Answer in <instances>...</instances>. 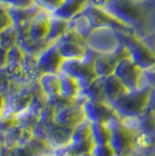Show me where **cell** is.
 <instances>
[{
	"label": "cell",
	"mask_w": 155,
	"mask_h": 156,
	"mask_svg": "<svg viewBox=\"0 0 155 156\" xmlns=\"http://www.w3.org/2000/svg\"><path fill=\"white\" fill-rule=\"evenodd\" d=\"M90 4L106 9L136 34L143 36L142 30L146 27L147 14L142 2L136 0H90Z\"/></svg>",
	"instance_id": "6da1fadb"
},
{
	"label": "cell",
	"mask_w": 155,
	"mask_h": 156,
	"mask_svg": "<svg viewBox=\"0 0 155 156\" xmlns=\"http://www.w3.org/2000/svg\"><path fill=\"white\" fill-rule=\"evenodd\" d=\"M152 94L153 86L147 84L135 91L127 92L110 104L117 110L118 114H121L124 117H140L150 101Z\"/></svg>",
	"instance_id": "7a4b0ae2"
},
{
	"label": "cell",
	"mask_w": 155,
	"mask_h": 156,
	"mask_svg": "<svg viewBox=\"0 0 155 156\" xmlns=\"http://www.w3.org/2000/svg\"><path fill=\"white\" fill-rule=\"evenodd\" d=\"M120 39L127 47L129 57L134 61L143 71L155 68V54L147 42L136 33H120Z\"/></svg>",
	"instance_id": "3957f363"
},
{
	"label": "cell",
	"mask_w": 155,
	"mask_h": 156,
	"mask_svg": "<svg viewBox=\"0 0 155 156\" xmlns=\"http://www.w3.org/2000/svg\"><path fill=\"white\" fill-rule=\"evenodd\" d=\"M96 55L97 52L90 49L84 58L64 59L61 71H64L71 75L72 77H75L81 84L82 89H84L92 80H95L98 77L95 71V66H93Z\"/></svg>",
	"instance_id": "277c9868"
},
{
	"label": "cell",
	"mask_w": 155,
	"mask_h": 156,
	"mask_svg": "<svg viewBox=\"0 0 155 156\" xmlns=\"http://www.w3.org/2000/svg\"><path fill=\"white\" fill-rule=\"evenodd\" d=\"M106 126L111 128V139L110 146L118 156H127L129 151H132L134 147V137L136 133L135 130H132L125 127L120 120L117 118L106 122Z\"/></svg>",
	"instance_id": "5b68a950"
},
{
	"label": "cell",
	"mask_w": 155,
	"mask_h": 156,
	"mask_svg": "<svg viewBox=\"0 0 155 156\" xmlns=\"http://www.w3.org/2000/svg\"><path fill=\"white\" fill-rule=\"evenodd\" d=\"M86 43L91 50L98 54L113 52L121 43L120 32L107 27L92 29L86 36Z\"/></svg>",
	"instance_id": "8992f818"
},
{
	"label": "cell",
	"mask_w": 155,
	"mask_h": 156,
	"mask_svg": "<svg viewBox=\"0 0 155 156\" xmlns=\"http://www.w3.org/2000/svg\"><path fill=\"white\" fill-rule=\"evenodd\" d=\"M83 13L89 21L91 30L96 29V28L107 27V28H112V29L120 33H135L131 27L125 25L124 22H121L119 19H117L116 16H113L110 12H107L106 9H104L102 7L89 4L85 7Z\"/></svg>",
	"instance_id": "52a82bcc"
},
{
	"label": "cell",
	"mask_w": 155,
	"mask_h": 156,
	"mask_svg": "<svg viewBox=\"0 0 155 156\" xmlns=\"http://www.w3.org/2000/svg\"><path fill=\"white\" fill-rule=\"evenodd\" d=\"M59 51L64 59H81L88 55L90 48L88 47L86 39L69 27L68 32L56 41Z\"/></svg>",
	"instance_id": "ba28073f"
},
{
	"label": "cell",
	"mask_w": 155,
	"mask_h": 156,
	"mask_svg": "<svg viewBox=\"0 0 155 156\" xmlns=\"http://www.w3.org/2000/svg\"><path fill=\"white\" fill-rule=\"evenodd\" d=\"M117 77L123 82L129 91H135L142 87L143 70L129 56L120 59L113 72Z\"/></svg>",
	"instance_id": "9c48e42d"
},
{
	"label": "cell",
	"mask_w": 155,
	"mask_h": 156,
	"mask_svg": "<svg viewBox=\"0 0 155 156\" xmlns=\"http://www.w3.org/2000/svg\"><path fill=\"white\" fill-rule=\"evenodd\" d=\"M109 101H95V100H85L83 103V110L85 118L90 122H109L110 120L118 118V112L114 111L112 105L106 104Z\"/></svg>",
	"instance_id": "30bf717a"
},
{
	"label": "cell",
	"mask_w": 155,
	"mask_h": 156,
	"mask_svg": "<svg viewBox=\"0 0 155 156\" xmlns=\"http://www.w3.org/2000/svg\"><path fill=\"white\" fill-rule=\"evenodd\" d=\"M63 62L64 57L62 56L56 42L50 44L38 56V68L41 76L43 73H59Z\"/></svg>",
	"instance_id": "8fae6325"
},
{
	"label": "cell",
	"mask_w": 155,
	"mask_h": 156,
	"mask_svg": "<svg viewBox=\"0 0 155 156\" xmlns=\"http://www.w3.org/2000/svg\"><path fill=\"white\" fill-rule=\"evenodd\" d=\"M25 55H26V52L19 46H15L8 49L5 69L13 83H22V84L27 83L26 77H25V70H23Z\"/></svg>",
	"instance_id": "7c38bea8"
},
{
	"label": "cell",
	"mask_w": 155,
	"mask_h": 156,
	"mask_svg": "<svg viewBox=\"0 0 155 156\" xmlns=\"http://www.w3.org/2000/svg\"><path fill=\"white\" fill-rule=\"evenodd\" d=\"M86 118H85V113L83 110V105L72 104L56 111L54 121L61 126L76 128Z\"/></svg>",
	"instance_id": "4fadbf2b"
},
{
	"label": "cell",
	"mask_w": 155,
	"mask_h": 156,
	"mask_svg": "<svg viewBox=\"0 0 155 156\" xmlns=\"http://www.w3.org/2000/svg\"><path fill=\"white\" fill-rule=\"evenodd\" d=\"M52 151L54 148L47 140L34 137L28 143L11 148V156H48Z\"/></svg>",
	"instance_id": "5bb4252c"
},
{
	"label": "cell",
	"mask_w": 155,
	"mask_h": 156,
	"mask_svg": "<svg viewBox=\"0 0 155 156\" xmlns=\"http://www.w3.org/2000/svg\"><path fill=\"white\" fill-rule=\"evenodd\" d=\"M52 13L45 9H40L38 14L34 16L29 25V35L35 41H48V34L50 28V20Z\"/></svg>",
	"instance_id": "9a60e30c"
},
{
	"label": "cell",
	"mask_w": 155,
	"mask_h": 156,
	"mask_svg": "<svg viewBox=\"0 0 155 156\" xmlns=\"http://www.w3.org/2000/svg\"><path fill=\"white\" fill-rule=\"evenodd\" d=\"M5 136V146L13 148L16 146H22L28 143L34 139V130L33 127L26 125H16L12 128H9L4 133Z\"/></svg>",
	"instance_id": "2e32d148"
},
{
	"label": "cell",
	"mask_w": 155,
	"mask_h": 156,
	"mask_svg": "<svg viewBox=\"0 0 155 156\" xmlns=\"http://www.w3.org/2000/svg\"><path fill=\"white\" fill-rule=\"evenodd\" d=\"M74 130L75 128L61 126L54 121V124L52 125L50 129L48 132L47 141L52 144V148L54 147H57V148L67 147L71 143V136H72Z\"/></svg>",
	"instance_id": "e0dca14e"
},
{
	"label": "cell",
	"mask_w": 155,
	"mask_h": 156,
	"mask_svg": "<svg viewBox=\"0 0 155 156\" xmlns=\"http://www.w3.org/2000/svg\"><path fill=\"white\" fill-rule=\"evenodd\" d=\"M8 8H9V13L13 20V26L15 28L31 25L34 16L41 9L36 5L29 7H8Z\"/></svg>",
	"instance_id": "ac0fdd59"
},
{
	"label": "cell",
	"mask_w": 155,
	"mask_h": 156,
	"mask_svg": "<svg viewBox=\"0 0 155 156\" xmlns=\"http://www.w3.org/2000/svg\"><path fill=\"white\" fill-rule=\"evenodd\" d=\"M104 86H105L106 100L109 103L114 101L118 98H120L121 96L129 92V90L125 86V84L114 73H112L107 77H104Z\"/></svg>",
	"instance_id": "d6986e66"
},
{
	"label": "cell",
	"mask_w": 155,
	"mask_h": 156,
	"mask_svg": "<svg viewBox=\"0 0 155 156\" xmlns=\"http://www.w3.org/2000/svg\"><path fill=\"white\" fill-rule=\"evenodd\" d=\"M79 98H83V101L95 100V101H107L105 94V86H104V77H97L92 80L86 87L82 89L79 93Z\"/></svg>",
	"instance_id": "ffe728a7"
},
{
	"label": "cell",
	"mask_w": 155,
	"mask_h": 156,
	"mask_svg": "<svg viewBox=\"0 0 155 156\" xmlns=\"http://www.w3.org/2000/svg\"><path fill=\"white\" fill-rule=\"evenodd\" d=\"M59 78H61L59 96L68 98V99H76L82 91V86L78 83L77 79L64 71L59 72Z\"/></svg>",
	"instance_id": "44dd1931"
},
{
	"label": "cell",
	"mask_w": 155,
	"mask_h": 156,
	"mask_svg": "<svg viewBox=\"0 0 155 156\" xmlns=\"http://www.w3.org/2000/svg\"><path fill=\"white\" fill-rule=\"evenodd\" d=\"M89 4H90V0H65L62 7L54 14L70 21L76 15L82 13Z\"/></svg>",
	"instance_id": "7402d4cb"
},
{
	"label": "cell",
	"mask_w": 155,
	"mask_h": 156,
	"mask_svg": "<svg viewBox=\"0 0 155 156\" xmlns=\"http://www.w3.org/2000/svg\"><path fill=\"white\" fill-rule=\"evenodd\" d=\"M39 84L47 98L59 96L61 93L59 73H43L39 78Z\"/></svg>",
	"instance_id": "603a6c76"
},
{
	"label": "cell",
	"mask_w": 155,
	"mask_h": 156,
	"mask_svg": "<svg viewBox=\"0 0 155 156\" xmlns=\"http://www.w3.org/2000/svg\"><path fill=\"white\" fill-rule=\"evenodd\" d=\"M69 26H70V21L69 20H65L63 18H61V16H57V15L52 14V20H50L49 34H48L47 40L49 42L55 43L56 41H58L65 33L68 32Z\"/></svg>",
	"instance_id": "cb8c5ba5"
},
{
	"label": "cell",
	"mask_w": 155,
	"mask_h": 156,
	"mask_svg": "<svg viewBox=\"0 0 155 156\" xmlns=\"http://www.w3.org/2000/svg\"><path fill=\"white\" fill-rule=\"evenodd\" d=\"M92 134L91 136L93 139V142L97 144L110 143L111 139V128L107 127L104 122H91Z\"/></svg>",
	"instance_id": "d4e9b609"
},
{
	"label": "cell",
	"mask_w": 155,
	"mask_h": 156,
	"mask_svg": "<svg viewBox=\"0 0 155 156\" xmlns=\"http://www.w3.org/2000/svg\"><path fill=\"white\" fill-rule=\"evenodd\" d=\"M91 134H92V128H91V122L89 120H84L82 124H79L75 128L72 136H71V143H81L90 140Z\"/></svg>",
	"instance_id": "484cf974"
},
{
	"label": "cell",
	"mask_w": 155,
	"mask_h": 156,
	"mask_svg": "<svg viewBox=\"0 0 155 156\" xmlns=\"http://www.w3.org/2000/svg\"><path fill=\"white\" fill-rule=\"evenodd\" d=\"M18 46V29L11 26L0 32V47L5 49H11Z\"/></svg>",
	"instance_id": "4316f807"
},
{
	"label": "cell",
	"mask_w": 155,
	"mask_h": 156,
	"mask_svg": "<svg viewBox=\"0 0 155 156\" xmlns=\"http://www.w3.org/2000/svg\"><path fill=\"white\" fill-rule=\"evenodd\" d=\"M64 1L65 0H34L36 6L52 14L56 13L64 4Z\"/></svg>",
	"instance_id": "83f0119b"
},
{
	"label": "cell",
	"mask_w": 155,
	"mask_h": 156,
	"mask_svg": "<svg viewBox=\"0 0 155 156\" xmlns=\"http://www.w3.org/2000/svg\"><path fill=\"white\" fill-rule=\"evenodd\" d=\"M11 26H13V20L9 13V8L4 4H0V32Z\"/></svg>",
	"instance_id": "f1b7e54d"
},
{
	"label": "cell",
	"mask_w": 155,
	"mask_h": 156,
	"mask_svg": "<svg viewBox=\"0 0 155 156\" xmlns=\"http://www.w3.org/2000/svg\"><path fill=\"white\" fill-rule=\"evenodd\" d=\"M12 86V79L8 76L5 68H0V93L6 96Z\"/></svg>",
	"instance_id": "f546056e"
},
{
	"label": "cell",
	"mask_w": 155,
	"mask_h": 156,
	"mask_svg": "<svg viewBox=\"0 0 155 156\" xmlns=\"http://www.w3.org/2000/svg\"><path fill=\"white\" fill-rule=\"evenodd\" d=\"M91 154L93 156H113L114 151L110 146V143H104V144L95 143Z\"/></svg>",
	"instance_id": "4dcf8cb0"
},
{
	"label": "cell",
	"mask_w": 155,
	"mask_h": 156,
	"mask_svg": "<svg viewBox=\"0 0 155 156\" xmlns=\"http://www.w3.org/2000/svg\"><path fill=\"white\" fill-rule=\"evenodd\" d=\"M0 4L8 7H29L35 5L34 0H0Z\"/></svg>",
	"instance_id": "1f68e13d"
},
{
	"label": "cell",
	"mask_w": 155,
	"mask_h": 156,
	"mask_svg": "<svg viewBox=\"0 0 155 156\" xmlns=\"http://www.w3.org/2000/svg\"><path fill=\"white\" fill-rule=\"evenodd\" d=\"M7 55H8V50L0 47V68H5L7 62Z\"/></svg>",
	"instance_id": "d6a6232c"
},
{
	"label": "cell",
	"mask_w": 155,
	"mask_h": 156,
	"mask_svg": "<svg viewBox=\"0 0 155 156\" xmlns=\"http://www.w3.org/2000/svg\"><path fill=\"white\" fill-rule=\"evenodd\" d=\"M5 101H6L5 94L0 93V118L2 117V112H4V107H5Z\"/></svg>",
	"instance_id": "836d02e7"
},
{
	"label": "cell",
	"mask_w": 155,
	"mask_h": 156,
	"mask_svg": "<svg viewBox=\"0 0 155 156\" xmlns=\"http://www.w3.org/2000/svg\"><path fill=\"white\" fill-rule=\"evenodd\" d=\"M0 156H11V148L4 146V147L0 149Z\"/></svg>",
	"instance_id": "e575fe53"
},
{
	"label": "cell",
	"mask_w": 155,
	"mask_h": 156,
	"mask_svg": "<svg viewBox=\"0 0 155 156\" xmlns=\"http://www.w3.org/2000/svg\"><path fill=\"white\" fill-rule=\"evenodd\" d=\"M5 146V136H4V133L0 132V149Z\"/></svg>",
	"instance_id": "d590c367"
},
{
	"label": "cell",
	"mask_w": 155,
	"mask_h": 156,
	"mask_svg": "<svg viewBox=\"0 0 155 156\" xmlns=\"http://www.w3.org/2000/svg\"><path fill=\"white\" fill-rule=\"evenodd\" d=\"M136 1H139V2H143V1H146V0H136Z\"/></svg>",
	"instance_id": "8d00e7d4"
}]
</instances>
